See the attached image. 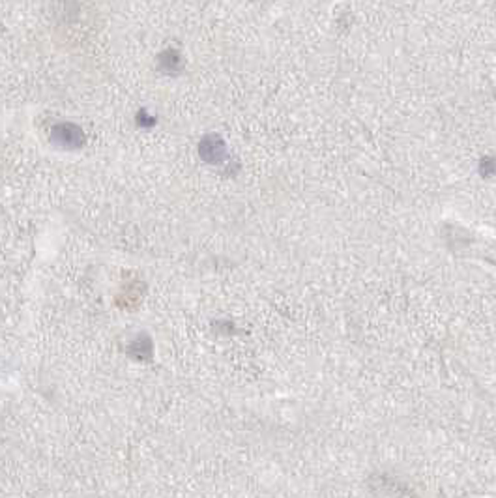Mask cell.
Instances as JSON below:
<instances>
[{"instance_id":"cell-1","label":"cell","mask_w":496,"mask_h":498,"mask_svg":"<svg viewBox=\"0 0 496 498\" xmlns=\"http://www.w3.org/2000/svg\"><path fill=\"white\" fill-rule=\"evenodd\" d=\"M51 142L62 150H79L86 144V135L77 124L62 122L51 129Z\"/></svg>"},{"instance_id":"cell-2","label":"cell","mask_w":496,"mask_h":498,"mask_svg":"<svg viewBox=\"0 0 496 498\" xmlns=\"http://www.w3.org/2000/svg\"><path fill=\"white\" fill-rule=\"evenodd\" d=\"M199 154H201V158L206 161V163L217 165V163H221V161L225 160V156H227V152H225V142L221 141L217 135L204 137L201 144H199Z\"/></svg>"},{"instance_id":"cell-3","label":"cell","mask_w":496,"mask_h":498,"mask_svg":"<svg viewBox=\"0 0 496 498\" xmlns=\"http://www.w3.org/2000/svg\"><path fill=\"white\" fill-rule=\"evenodd\" d=\"M160 69L169 75H176L184 69V58L174 49H167L160 55Z\"/></svg>"},{"instance_id":"cell-4","label":"cell","mask_w":496,"mask_h":498,"mask_svg":"<svg viewBox=\"0 0 496 498\" xmlns=\"http://www.w3.org/2000/svg\"><path fill=\"white\" fill-rule=\"evenodd\" d=\"M129 356H133L135 360H150L152 356V341L148 335H139V338L131 341L129 345Z\"/></svg>"}]
</instances>
